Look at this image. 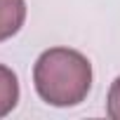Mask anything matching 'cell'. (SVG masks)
<instances>
[{
  "label": "cell",
  "instance_id": "cell-1",
  "mask_svg": "<svg viewBox=\"0 0 120 120\" xmlns=\"http://www.w3.org/2000/svg\"><path fill=\"white\" fill-rule=\"evenodd\" d=\"M38 97L49 106H78L92 87V64L85 54L68 47L45 49L33 66Z\"/></svg>",
  "mask_w": 120,
  "mask_h": 120
},
{
  "label": "cell",
  "instance_id": "cell-2",
  "mask_svg": "<svg viewBox=\"0 0 120 120\" xmlns=\"http://www.w3.org/2000/svg\"><path fill=\"white\" fill-rule=\"evenodd\" d=\"M26 21L24 0H0V42L19 33Z\"/></svg>",
  "mask_w": 120,
  "mask_h": 120
},
{
  "label": "cell",
  "instance_id": "cell-3",
  "mask_svg": "<svg viewBox=\"0 0 120 120\" xmlns=\"http://www.w3.org/2000/svg\"><path fill=\"white\" fill-rule=\"evenodd\" d=\"M19 101V82L12 68L0 64V118H5L7 113L14 111Z\"/></svg>",
  "mask_w": 120,
  "mask_h": 120
},
{
  "label": "cell",
  "instance_id": "cell-4",
  "mask_svg": "<svg viewBox=\"0 0 120 120\" xmlns=\"http://www.w3.org/2000/svg\"><path fill=\"white\" fill-rule=\"evenodd\" d=\"M106 111L113 120H120V75L113 80L111 90H108V99H106Z\"/></svg>",
  "mask_w": 120,
  "mask_h": 120
}]
</instances>
